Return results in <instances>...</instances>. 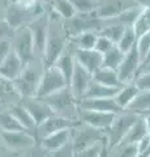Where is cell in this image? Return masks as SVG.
<instances>
[{
  "mask_svg": "<svg viewBox=\"0 0 150 157\" xmlns=\"http://www.w3.org/2000/svg\"><path fill=\"white\" fill-rule=\"evenodd\" d=\"M50 16V25H48V36L45 47V52L42 56L43 67L48 68L55 64L60 54L64 51L69 42V36L65 30L64 20L59 17V14L51 11L48 13Z\"/></svg>",
  "mask_w": 150,
  "mask_h": 157,
  "instance_id": "6da1fadb",
  "label": "cell"
},
{
  "mask_svg": "<svg viewBox=\"0 0 150 157\" xmlns=\"http://www.w3.org/2000/svg\"><path fill=\"white\" fill-rule=\"evenodd\" d=\"M42 100L46 104L50 105V107L54 110L55 114L69 118V119L80 121L79 119V110H80L79 100L72 93L69 85L45 98H42Z\"/></svg>",
  "mask_w": 150,
  "mask_h": 157,
  "instance_id": "7a4b0ae2",
  "label": "cell"
},
{
  "mask_svg": "<svg viewBox=\"0 0 150 157\" xmlns=\"http://www.w3.org/2000/svg\"><path fill=\"white\" fill-rule=\"evenodd\" d=\"M43 71H45L43 64L38 66L35 60L31 62L30 64L25 66L21 75L16 80H13L14 88H16L20 98L37 96V90H38V86H39Z\"/></svg>",
  "mask_w": 150,
  "mask_h": 157,
  "instance_id": "3957f363",
  "label": "cell"
},
{
  "mask_svg": "<svg viewBox=\"0 0 150 157\" xmlns=\"http://www.w3.org/2000/svg\"><path fill=\"white\" fill-rule=\"evenodd\" d=\"M104 139H107L104 130L91 127L86 123H82L81 121L76 127L72 128V134H71V141L72 145H73L75 153H79L80 151L88 148V147L95 143H99V141Z\"/></svg>",
  "mask_w": 150,
  "mask_h": 157,
  "instance_id": "277c9868",
  "label": "cell"
},
{
  "mask_svg": "<svg viewBox=\"0 0 150 157\" xmlns=\"http://www.w3.org/2000/svg\"><path fill=\"white\" fill-rule=\"evenodd\" d=\"M140 117H141L140 114L128 110H123L122 113L116 114L114 122L106 130V136H107V143L110 148H114L123 140V137L127 135L129 128Z\"/></svg>",
  "mask_w": 150,
  "mask_h": 157,
  "instance_id": "5b68a950",
  "label": "cell"
},
{
  "mask_svg": "<svg viewBox=\"0 0 150 157\" xmlns=\"http://www.w3.org/2000/svg\"><path fill=\"white\" fill-rule=\"evenodd\" d=\"M12 48L20 56L24 66H27L31 62L35 60V58H37L35 46H34V41H33L30 29L27 26L20 28L16 30L13 41H12Z\"/></svg>",
  "mask_w": 150,
  "mask_h": 157,
  "instance_id": "8992f818",
  "label": "cell"
},
{
  "mask_svg": "<svg viewBox=\"0 0 150 157\" xmlns=\"http://www.w3.org/2000/svg\"><path fill=\"white\" fill-rule=\"evenodd\" d=\"M64 26H65V30L68 33L69 38H72L82 32H88V30L99 32L103 26V20H101L97 16V12L76 13V16H73L69 20H65Z\"/></svg>",
  "mask_w": 150,
  "mask_h": 157,
  "instance_id": "52a82bcc",
  "label": "cell"
},
{
  "mask_svg": "<svg viewBox=\"0 0 150 157\" xmlns=\"http://www.w3.org/2000/svg\"><path fill=\"white\" fill-rule=\"evenodd\" d=\"M65 86H68V82H67L64 75L60 72V70L57 67L51 66L48 68H45V71H43V75H42L35 97L45 98Z\"/></svg>",
  "mask_w": 150,
  "mask_h": 157,
  "instance_id": "ba28073f",
  "label": "cell"
},
{
  "mask_svg": "<svg viewBox=\"0 0 150 157\" xmlns=\"http://www.w3.org/2000/svg\"><path fill=\"white\" fill-rule=\"evenodd\" d=\"M48 25H50V16H48V13H42L39 16H37L27 25V28L30 29V33L33 36V41H34L37 58H39L41 60H42L45 47H46V42H47Z\"/></svg>",
  "mask_w": 150,
  "mask_h": 157,
  "instance_id": "9c48e42d",
  "label": "cell"
},
{
  "mask_svg": "<svg viewBox=\"0 0 150 157\" xmlns=\"http://www.w3.org/2000/svg\"><path fill=\"white\" fill-rule=\"evenodd\" d=\"M141 63H142V58L138 52L137 45L130 51L125 52L122 64L118 68V75L123 85L134 81V78H136L140 71V67H141Z\"/></svg>",
  "mask_w": 150,
  "mask_h": 157,
  "instance_id": "30bf717a",
  "label": "cell"
},
{
  "mask_svg": "<svg viewBox=\"0 0 150 157\" xmlns=\"http://www.w3.org/2000/svg\"><path fill=\"white\" fill-rule=\"evenodd\" d=\"M79 123H80V121L69 119V118L54 114V115L48 117L46 121H43L41 124H38V127H37V139L39 140V139H42V137H46V136L54 134V132H57V131L73 128V127H76Z\"/></svg>",
  "mask_w": 150,
  "mask_h": 157,
  "instance_id": "8fae6325",
  "label": "cell"
},
{
  "mask_svg": "<svg viewBox=\"0 0 150 157\" xmlns=\"http://www.w3.org/2000/svg\"><path fill=\"white\" fill-rule=\"evenodd\" d=\"M37 14L38 13L34 11H29V9L18 6L17 3L11 2L7 6L5 11H4V20H5L14 30H17V29H20V28L27 26L29 24L33 21V20L29 17L30 16L37 17ZM39 14H42V13H39ZM39 14H38V16H39Z\"/></svg>",
  "mask_w": 150,
  "mask_h": 157,
  "instance_id": "7c38bea8",
  "label": "cell"
},
{
  "mask_svg": "<svg viewBox=\"0 0 150 157\" xmlns=\"http://www.w3.org/2000/svg\"><path fill=\"white\" fill-rule=\"evenodd\" d=\"M35 136L27 131H3V147L12 151H26L35 145Z\"/></svg>",
  "mask_w": 150,
  "mask_h": 157,
  "instance_id": "4fadbf2b",
  "label": "cell"
},
{
  "mask_svg": "<svg viewBox=\"0 0 150 157\" xmlns=\"http://www.w3.org/2000/svg\"><path fill=\"white\" fill-rule=\"evenodd\" d=\"M91 81H93V73L89 72L86 68H84L81 64H79L76 62L75 70H73V73H72V77L69 81V88L79 101L84 98Z\"/></svg>",
  "mask_w": 150,
  "mask_h": 157,
  "instance_id": "5bb4252c",
  "label": "cell"
},
{
  "mask_svg": "<svg viewBox=\"0 0 150 157\" xmlns=\"http://www.w3.org/2000/svg\"><path fill=\"white\" fill-rule=\"evenodd\" d=\"M116 114L115 113H106V111H97V110H88L80 109L79 110V119L82 123H86L91 127L99 130H107L114 122Z\"/></svg>",
  "mask_w": 150,
  "mask_h": 157,
  "instance_id": "9a60e30c",
  "label": "cell"
},
{
  "mask_svg": "<svg viewBox=\"0 0 150 157\" xmlns=\"http://www.w3.org/2000/svg\"><path fill=\"white\" fill-rule=\"evenodd\" d=\"M20 104L26 107V110L30 113L33 119L35 121L37 126L41 124L43 121H46L48 117L54 115V110L50 107V105L46 104L45 101L39 97H25L20 98Z\"/></svg>",
  "mask_w": 150,
  "mask_h": 157,
  "instance_id": "2e32d148",
  "label": "cell"
},
{
  "mask_svg": "<svg viewBox=\"0 0 150 157\" xmlns=\"http://www.w3.org/2000/svg\"><path fill=\"white\" fill-rule=\"evenodd\" d=\"M24 68L25 66H24L20 56L17 55L13 48H11L7 55L3 58V60L0 62V76L13 81L21 75Z\"/></svg>",
  "mask_w": 150,
  "mask_h": 157,
  "instance_id": "e0dca14e",
  "label": "cell"
},
{
  "mask_svg": "<svg viewBox=\"0 0 150 157\" xmlns=\"http://www.w3.org/2000/svg\"><path fill=\"white\" fill-rule=\"evenodd\" d=\"M76 46V45H75ZM75 58L76 62L81 64L84 68H86L89 72H95L98 68L102 67L103 63V55L98 52L95 48L91 50H84V48H77L75 50Z\"/></svg>",
  "mask_w": 150,
  "mask_h": 157,
  "instance_id": "ac0fdd59",
  "label": "cell"
},
{
  "mask_svg": "<svg viewBox=\"0 0 150 157\" xmlns=\"http://www.w3.org/2000/svg\"><path fill=\"white\" fill-rule=\"evenodd\" d=\"M75 50H76V46L75 43L69 39L68 45L64 48V51L60 54V56L57 58V60L55 62V67H57L60 70V72L64 75L67 82L69 85V81H71V77H72V73H73L75 70V66H76V58H75Z\"/></svg>",
  "mask_w": 150,
  "mask_h": 157,
  "instance_id": "d6986e66",
  "label": "cell"
},
{
  "mask_svg": "<svg viewBox=\"0 0 150 157\" xmlns=\"http://www.w3.org/2000/svg\"><path fill=\"white\" fill-rule=\"evenodd\" d=\"M79 106L80 109L115 113V114L123 111V109L116 104L114 98H82L79 101Z\"/></svg>",
  "mask_w": 150,
  "mask_h": 157,
  "instance_id": "ffe728a7",
  "label": "cell"
},
{
  "mask_svg": "<svg viewBox=\"0 0 150 157\" xmlns=\"http://www.w3.org/2000/svg\"><path fill=\"white\" fill-rule=\"evenodd\" d=\"M8 109H9V111H11L14 117H16V119L20 122L24 128H25L29 134H31L33 136H35V139H37V127L38 126L35 123V121L33 119V117L30 115V113L26 110V107L18 102V104L9 105Z\"/></svg>",
  "mask_w": 150,
  "mask_h": 157,
  "instance_id": "44dd1931",
  "label": "cell"
},
{
  "mask_svg": "<svg viewBox=\"0 0 150 157\" xmlns=\"http://www.w3.org/2000/svg\"><path fill=\"white\" fill-rule=\"evenodd\" d=\"M71 134H72V128L54 132V134L39 139V145L43 147L46 151L57 149V148H60V147L65 145L67 143H69L71 141Z\"/></svg>",
  "mask_w": 150,
  "mask_h": 157,
  "instance_id": "7402d4cb",
  "label": "cell"
},
{
  "mask_svg": "<svg viewBox=\"0 0 150 157\" xmlns=\"http://www.w3.org/2000/svg\"><path fill=\"white\" fill-rule=\"evenodd\" d=\"M140 90L141 89L137 86V84L134 81L128 82V84H124L122 88H120V90L118 92V94L114 97V100L123 110H125L129 106L130 102L136 98V96L140 93Z\"/></svg>",
  "mask_w": 150,
  "mask_h": 157,
  "instance_id": "603a6c76",
  "label": "cell"
},
{
  "mask_svg": "<svg viewBox=\"0 0 150 157\" xmlns=\"http://www.w3.org/2000/svg\"><path fill=\"white\" fill-rule=\"evenodd\" d=\"M149 134V130H148V126H146V122H145V118L144 115H141L138 119L134 122L133 126L129 128V131L127 132V135L123 137V140L120 143L123 144H127V143H132V144H137L140 140L142 139L145 135ZM119 143V144H120Z\"/></svg>",
  "mask_w": 150,
  "mask_h": 157,
  "instance_id": "cb8c5ba5",
  "label": "cell"
},
{
  "mask_svg": "<svg viewBox=\"0 0 150 157\" xmlns=\"http://www.w3.org/2000/svg\"><path fill=\"white\" fill-rule=\"evenodd\" d=\"M120 88L107 86V85L99 84V82L93 80L90 82V85L88 88V90H86L84 98H114L116 94H118Z\"/></svg>",
  "mask_w": 150,
  "mask_h": 157,
  "instance_id": "d4e9b609",
  "label": "cell"
},
{
  "mask_svg": "<svg viewBox=\"0 0 150 157\" xmlns=\"http://www.w3.org/2000/svg\"><path fill=\"white\" fill-rule=\"evenodd\" d=\"M93 80L107 86H116V88L123 86L122 81L119 78L118 71L110 70V68L106 67H101L95 72H93Z\"/></svg>",
  "mask_w": 150,
  "mask_h": 157,
  "instance_id": "484cf974",
  "label": "cell"
},
{
  "mask_svg": "<svg viewBox=\"0 0 150 157\" xmlns=\"http://www.w3.org/2000/svg\"><path fill=\"white\" fill-rule=\"evenodd\" d=\"M141 9H142V6H134V7L127 8V9H124L123 12H120L118 16H115L110 20H106V21L120 24V25H123L125 28H133L140 12H141Z\"/></svg>",
  "mask_w": 150,
  "mask_h": 157,
  "instance_id": "4316f807",
  "label": "cell"
},
{
  "mask_svg": "<svg viewBox=\"0 0 150 157\" xmlns=\"http://www.w3.org/2000/svg\"><path fill=\"white\" fill-rule=\"evenodd\" d=\"M125 110L136 113L140 115H146L150 113V90H140L136 98L130 102Z\"/></svg>",
  "mask_w": 150,
  "mask_h": 157,
  "instance_id": "83f0119b",
  "label": "cell"
},
{
  "mask_svg": "<svg viewBox=\"0 0 150 157\" xmlns=\"http://www.w3.org/2000/svg\"><path fill=\"white\" fill-rule=\"evenodd\" d=\"M99 37L98 30H88V32H82L77 36L72 37L71 41L75 43L77 48H84V50H91L95 47L97 39Z\"/></svg>",
  "mask_w": 150,
  "mask_h": 157,
  "instance_id": "f1b7e54d",
  "label": "cell"
},
{
  "mask_svg": "<svg viewBox=\"0 0 150 157\" xmlns=\"http://www.w3.org/2000/svg\"><path fill=\"white\" fill-rule=\"evenodd\" d=\"M124 55L125 54L118 47V45H115L112 48H110L106 54H103L102 67L110 68V70H114V71H118L119 66L122 64V62L124 59Z\"/></svg>",
  "mask_w": 150,
  "mask_h": 157,
  "instance_id": "f546056e",
  "label": "cell"
},
{
  "mask_svg": "<svg viewBox=\"0 0 150 157\" xmlns=\"http://www.w3.org/2000/svg\"><path fill=\"white\" fill-rule=\"evenodd\" d=\"M0 128L3 131H26L9 109H0Z\"/></svg>",
  "mask_w": 150,
  "mask_h": 157,
  "instance_id": "4dcf8cb0",
  "label": "cell"
},
{
  "mask_svg": "<svg viewBox=\"0 0 150 157\" xmlns=\"http://www.w3.org/2000/svg\"><path fill=\"white\" fill-rule=\"evenodd\" d=\"M124 30H125V26L120 25V24L110 22V21H103V26L99 30V34H101V36L107 37L110 41H112L116 45V43L120 41V38H122Z\"/></svg>",
  "mask_w": 150,
  "mask_h": 157,
  "instance_id": "1f68e13d",
  "label": "cell"
},
{
  "mask_svg": "<svg viewBox=\"0 0 150 157\" xmlns=\"http://www.w3.org/2000/svg\"><path fill=\"white\" fill-rule=\"evenodd\" d=\"M52 11L59 14L63 20H69L76 16V9L71 0H52Z\"/></svg>",
  "mask_w": 150,
  "mask_h": 157,
  "instance_id": "d6a6232c",
  "label": "cell"
},
{
  "mask_svg": "<svg viewBox=\"0 0 150 157\" xmlns=\"http://www.w3.org/2000/svg\"><path fill=\"white\" fill-rule=\"evenodd\" d=\"M133 30L137 38L144 36L145 33L150 32V7H142L138 17L133 25Z\"/></svg>",
  "mask_w": 150,
  "mask_h": 157,
  "instance_id": "836d02e7",
  "label": "cell"
},
{
  "mask_svg": "<svg viewBox=\"0 0 150 157\" xmlns=\"http://www.w3.org/2000/svg\"><path fill=\"white\" fill-rule=\"evenodd\" d=\"M110 157H138L137 144L120 143L114 148H110Z\"/></svg>",
  "mask_w": 150,
  "mask_h": 157,
  "instance_id": "e575fe53",
  "label": "cell"
},
{
  "mask_svg": "<svg viewBox=\"0 0 150 157\" xmlns=\"http://www.w3.org/2000/svg\"><path fill=\"white\" fill-rule=\"evenodd\" d=\"M137 39L138 38L136 36V33H134L133 28H125L122 38H120V41L116 43V45H118V47L125 54V52L130 51L134 46L137 45Z\"/></svg>",
  "mask_w": 150,
  "mask_h": 157,
  "instance_id": "d590c367",
  "label": "cell"
},
{
  "mask_svg": "<svg viewBox=\"0 0 150 157\" xmlns=\"http://www.w3.org/2000/svg\"><path fill=\"white\" fill-rule=\"evenodd\" d=\"M13 96H18L13 81L0 76V104H5V101L12 100Z\"/></svg>",
  "mask_w": 150,
  "mask_h": 157,
  "instance_id": "8d00e7d4",
  "label": "cell"
},
{
  "mask_svg": "<svg viewBox=\"0 0 150 157\" xmlns=\"http://www.w3.org/2000/svg\"><path fill=\"white\" fill-rule=\"evenodd\" d=\"M77 13L95 12L99 6V0H71Z\"/></svg>",
  "mask_w": 150,
  "mask_h": 157,
  "instance_id": "74e56055",
  "label": "cell"
},
{
  "mask_svg": "<svg viewBox=\"0 0 150 157\" xmlns=\"http://www.w3.org/2000/svg\"><path fill=\"white\" fill-rule=\"evenodd\" d=\"M106 140L107 139L90 145V147H88V148L80 151L79 153H75V157H98L101 155V152H102V148H103V145L106 143Z\"/></svg>",
  "mask_w": 150,
  "mask_h": 157,
  "instance_id": "f35d334b",
  "label": "cell"
},
{
  "mask_svg": "<svg viewBox=\"0 0 150 157\" xmlns=\"http://www.w3.org/2000/svg\"><path fill=\"white\" fill-rule=\"evenodd\" d=\"M45 157H75V151H73L72 141H69V143H67L65 145H63L57 149L47 151Z\"/></svg>",
  "mask_w": 150,
  "mask_h": 157,
  "instance_id": "ab89813d",
  "label": "cell"
},
{
  "mask_svg": "<svg viewBox=\"0 0 150 157\" xmlns=\"http://www.w3.org/2000/svg\"><path fill=\"white\" fill-rule=\"evenodd\" d=\"M137 48H138V52H140V55H141L142 60H144V58L146 56L148 51L150 50V32L145 33L144 36H141L137 39Z\"/></svg>",
  "mask_w": 150,
  "mask_h": 157,
  "instance_id": "60d3db41",
  "label": "cell"
},
{
  "mask_svg": "<svg viewBox=\"0 0 150 157\" xmlns=\"http://www.w3.org/2000/svg\"><path fill=\"white\" fill-rule=\"evenodd\" d=\"M114 46H115V43L112 41H110L107 37L101 36V34H99V37H98V39H97V43H95V47L94 48L103 55V54H106V52L110 50V48H112Z\"/></svg>",
  "mask_w": 150,
  "mask_h": 157,
  "instance_id": "b9f144b4",
  "label": "cell"
},
{
  "mask_svg": "<svg viewBox=\"0 0 150 157\" xmlns=\"http://www.w3.org/2000/svg\"><path fill=\"white\" fill-rule=\"evenodd\" d=\"M134 82L141 90H150V72H141L134 78Z\"/></svg>",
  "mask_w": 150,
  "mask_h": 157,
  "instance_id": "7bdbcfd3",
  "label": "cell"
},
{
  "mask_svg": "<svg viewBox=\"0 0 150 157\" xmlns=\"http://www.w3.org/2000/svg\"><path fill=\"white\" fill-rule=\"evenodd\" d=\"M16 30L9 25L5 20H0V38H5V37H14Z\"/></svg>",
  "mask_w": 150,
  "mask_h": 157,
  "instance_id": "ee69618b",
  "label": "cell"
},
{
  "mask_svg": "<svg viewBox=\"0 0 150 157\" xmlns=\"http://www.w3.org/2000/svg\"><path fill=\"white\" fill-rule=\"evenodd\" d=\"M14 3H17L18 6L29 9V11L37 12V8L39 7V0H13Z\"/></svg>",
  "mask_w": 150,
  "mask_h": 157,
  "instance_id": "f6af8a7d",
  "label": "cell"
},
{
  "mask_svg": "<svg viewBox=\"0 0 150 157\" xmlns=\"http://www.w3.org/2000/svg\"><path fill=\"white\" fill-rule=\"evenodd\" d=\"M0 157H21V152L12 151V149H8L5 147H3L2 151H0Z\"/></svg>",
  "mask_w": 150,
  "mask_h": 157,
  "instance_id": "bcb514c9",
  "label": "cell"
},
{
  "mask_svg": "<svg viewBox=\"0 0 150 157\" xmlns=\"http://www.w3.org/2000/svg\"><path fill=\"white\" fill-rule=\"evenodd\" d=\"M98 157H110V147H108V143L107 140H106V143L102 148V152H101V155Z\"/></svg>",
  "mask_w": 150,
  "mask_h": 157,
  "instance_id": "7dc6e473",
  "label": "cell"
},
{
  "mask_svg": "<svg viewBox=\"0 0 150 157\" xmlns=\"http://www.w3.org/2000/svg\"><path fill=\"white\" fill-rule=\"evenodd\" d=\"M146 64H150V50L148 51V54H146V56L144 58V60H142V64H141V67H144V66H146ZM140 67V68H141Z\"/></svg>",
  "mask_w": 150,
  "mask_h": 157,
  "instance_id": "c3c4849f",
  "label": "cell"
},
{
  "mask_svg": "<svg viewBox=\"0 0 150 157\" xmlns=\"http://www.w3.org/2000/svg\"><path fill=\"white\" fill-rule=\"evenodd\" d=\"M141 72H150V64H146V66H144V67L140 68L138 73H141ZM138 73H137V75H138Z\"/></svg>",
  "mask_w": 150,
  "mask_h": 157,
  "instance_id": "681fc988",
  "label": "cell"
},
{
  "mask_svg": "<svg viewBox=\"0 0 150 157\" xmlns=\"http://www.w3.org/2000/svg\"><path fill=\"white\" fill-rule=\"evenodd\" d=\"M0 147H3V130L0 128Z\"/></svg>",
  "mask_w": 150,
  "mask_h": 157,
  "instance_id": "f907efd6",
  "label": "cell"
},
{
  "mask_svg": "<svg viewBox=\"0 0 150 157\" xmlns=\"http://www.w3.org/2000/svg\"><path fill=\"white\" fill-rule=\"evenodd\" d=\"M2 148H3V147H0V151H2Z\"/></svg>",
  "mask_w": 150,
  "mask_h": 157,
  "instance_id": "816d5d0a",
  "label": "cell"
},
{
  "mask_svg": "<svg viewBox=\"0 0 150 157\" xmlns=\"http://www.w3.org/2000/svg\"><path fill=\"white\" fill-rule=\"evenodd\" d=\"M149 157H150V156H149Z\"/></svg>",
  "mask_w": 150,
  "mask_h": 157,
  "instance_id": "f5cc1de1",
  "label": "cell"
}]
</instances>
